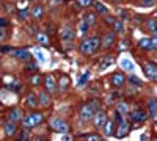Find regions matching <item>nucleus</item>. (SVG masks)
Masks as SVG:
<instances>
[{
	"label": "nucleus",
	"instance_id": "nucleus-36",
	"mask_svg": "<svg viewBox=\"0 0 157 141\" xmlns=\"http://www.w3.org/2000/svg\"><path fill=\"white\" fill-rule=\"evenodd\" d=\"M77 2H78V5H80V7H83V8L91 7V5H93V0H77Z\"/></svg>",
	"mask_w": 157,
	"mask_h": 141
},
{
	"label": "nucleus",
	"instance_id": "nucleus-23",
	"mask_svg": "<svg viewBox=\"0 0 157 141\" xmlns=\"http://www.w3.org/2000/svg\"><path fill=\"white\" fill-rule=\"evenodd\" d=\"M116 111L120 113V115H126V113H129V105L126 104V102H120V104H118Z\"/></svg>",
	"mask_w": 157,
	"mask_h": 141
},
{
	"label": "nucleus",
	"instance_id": "nucleus-16",
	"mask_svg": "<svg viewBox=\"0 0 157 141\" xmlns=\"http://www.w3.org/2000/svg\"><path fill=\"white\" fill-rule=\"evenodd\" d=\"M30 13L33 14V17L41 19L43 16H44V8L41 7V5H36V7H33V8H32V11H30Z\"/></svg>",
	"mask_w": 157,
	"mask_h": 141
},
{
	"label": "nucleus",
	"instance_id": "nucleus-19",
	"mask_svg": "<svg viewBox=\"0 0 157 141\" xmlns=\"http://www.w3.org/2000/svg\"><path fill=\"white\" fill-rule=\"evenodd\" d=\"M39 104L44 105V107H49V105H50V97H49L47 93H44V91L39 94Z\"/></svg>",
	"mask_w": 157,
	"mask_h": 141
},
{
	"label": "nucleus",
	"instance_id": "nucleus-26",
	"mask_svg": "<svg viewBox=\"0 0 157 141\" xmlns=\"http://www.w3.org/2000/svg\"><path fill=\"white\" fill-rule=\"evenodd\" d=\"M138 46L145 49V50H149V49H153V44H151V39H148V38H145V39H142L138 42Z\"/></svg>",
	"mask_w": 157,
	"mask_h": 141
},
{
	"label": "nucleus",
	"instance_id": "nucleus-49",
	"mask_svg": "<svg viewBox=\"0 0 157 141\" xmlns=\"http://www.w3.org/2000/svg\"><path fill=\"white\" fill-rule=\"evenodd\" d=\"M156 118H157V116H156Z\"/></svg>",
	"mask_w": 157,
	"mask_h": 141
},
{
	"label": "nucleus",
	"instance_id": "nucleus-30",
	"mask_svg": "<svg viewBox=\"0 0 157 141\" xmlns=\"http://www.w3.org/2000/svg\"><path fill=\"white\" fill-rule=\"evenodd\" d=\"M129 82H131L132 85H137V86H142L143 85V82L138 77H135V75H131V77H129Z\"/></svg>",
	"mask_w": 157,
	"mask_h": 141
},
{
	"label": "nucleus",
	"instance_id": "nucleus-43",
	"mask_svg": "<svg viewBox=\"0 0 157 141\" xmlns=\"http://www.w3.org/2000/svg\"><path fill=\"white\" fill-rule=\"evenodd\" d=\"M8 25V20L7 19H0V27H7Z\"/></svg>",
	"mask_w": 157,
	"mask_h": 141
},
{
	"label": "nucleus",
	"instance_id": "nucleus-28",
	"mask_svg": "<svg viewBox=\"0 0 157 141\" xmlns=\"http://www.w3.org/2000/svg\"><path fill=\"white\" fill-rule=\"evenodd\" d=\"M156 110H157V102L154 99L149 100V115L151 116H156Z\"/></svg>",
	"mask_w": 157,
	"mask_h": 141
},
{
	"label": "nucleus",
	"instance_id": "nucleus-5",
	"mask_svg": "<svg viewBox=\"0 0 157 141\" xmlns=\"http://www.w3.org/2000/svg\"><path fill=\"white\" fill-rule=\"evenodd\" d=\"M129 129H131V124H129L127 121H124V119H121L120 126H118V130H116V137L118 138L126 137V135L129 133Z\"/></svg>",
	"mask_w": 157,
	"mask_h": 141
},
{
	"label": "nucleus",
	"instance_id": "nucleus-32",
	"mask_svg": "<svg viewBox=\"0 0 157 141\" xmlns=\"http://www.w3.org/2000/svg\"><path fill=\"white\" fill-rule=\"evenodd\" d=\"M35 55H36V58H38L41 63H46V57H44V53L39 50V49H35Z\"/></svg>",
	"mask_w": 157,
	"mask_h": 141
},
{
	"label": "nucleus",
	"instance_id": "nucleus-22",
	"mask_svg": "<svg viewBox=\"0 0 157 141\" xmlns=\"http://www.w3.org/2000/svg\"><path fill=\"white\" fill-rule=\"evenodd\" d=\"M112 27H113V28H115V31H116V33H124V24H123V20L120 19V20H115V24L113 25H112Z\"/></svg>",
	"mask_w": 157,
	"mask_h": 141
},
{
	"label": "nucleus",
	"instance_id": "nucleus-21",
	"mask_svg": "<svg viewBox=\"0 0 157 141\" xmlns=\"http://www.w3.org/2000/svg\"><path fill=\"white\" fill-rule=\"evenodd\" d=\"M102 127H104V133H105V135H112V133H113V122L109 121V119L104 122Z\"/></svg>",
	"mask_w": 157,
	"mask_h": 141
},
{
	"label": "nucleus",
	"instance_id": "nucleus-4",
	"mask_svg": "<svg viewBox=\"0 0 157 141\" xmlns=\"http://www.w3.org/2000/svg\"><path fill=\"white\" fill-rule=\"evenodd\" d=\"M50 126L57 130V132H60V133H68V130H69L68 124H66L63 119H57V118L50 121Z\"/></svg>",
	"mask_w": 157,
	"mask_h": 141
},
{
	"label": "nucleus",
	"instance_id": "nucleus-48",
	"mask_svg": "<svg viewBox=\"0 0 157 141\" xmlns=\"http://www.w3.org/2000/svg\"><path fill=\"white\" fill-rule=\"evenodd\" d=\"M0 9H2V5H0Z\"/></svg>",
	"mask_w": 157,
	"mask_h": 141
},
{
	"label": "nucleus",
	"instance_id": "nucleus-9",
	"mask_svg": "<svg viewBox=\"0 0 157 141\" xmlns=\"http://www.w3.org/2000/svg\"><path fill=\"white\" fill-rule=\"evenodd\" d=\"M93 119H94V126L96 127H102L104 126V122L107 121V116H105V113L104 111H96L94 113V116H93Z\"/></svg>",
	"mask_w": 157,
	"mask_h": 141
},
{
	"label": "nucleus",
	"instance_id": "nucleus-31",
	"mask_svg": "<svg viewBox=\"0 0 157 141\" xmlns=\"http://www.w3.org/2000/svg\"><path fill=\"white\" fill-rule=\"evenodd\" d=\"M87 30H88V25L85 24V20H82V22L78 24V33H80V35H85Z\"/></svg>",
	"mask_w": 157,
	"mask_h": 141
},
{
	"label": "nucleus",
	"instance_id": "nucleus-45",
	"mask_svg": "<svg viewBox=\"0 0 157 141\" xmlns=\"http://www.w3.org/2000/svg\"><path fill=\"white\" fill-rule=\"evenodd\" d=\"M116 97H118V93H113V94H112V97H110V100H115Z\"/></svg>",
	"mask_w": 157,
	"mask_h": 141
},
{
	"label": "nucleus",
	"instance_id": "nucleus-13",
	"mask_svg": "<svg viewBox=\"0 0 157 141\" xmlns=\"http://www.w3.org/2000/svg\"><path fill=\"white\" fill-rule=\"evenodd\" d=\"M124 80L126 78H124V75H123V74H113V77H112V85L118 88V86L124 85Z\"/></svg>",
	"mask_w": 157,
	"mask_h": 141
},
{
	"label": "nucleus",
	"instance_id": "nucleus-24",
	"mask_svg": "<svg viewBox=\"0 0 157 141\" xmlns=\"http://www.w3.org/2000/svg\"><path fill=\"white\" fill-rule=\"evenodd\" d=\"M94 22H96V14H94V13H88L85 16V24L88 27H91V25H94Z\"/></svg>",
	"mask_w": 157,
	"mask_h": 141
},
{
	"label": "nucleus",
	"instance_id": "nucleus-27",
	"mask_svg": "<svg viewBox=\"0 0 157 141\" xmlns=\"http://www.w3.org/2000/svg\"><path fill=\"white\" fill-rule=\"evenodd\" d=\"M148 28H149V31L151 33H157V20L156 19H149L148 20Z\"/></svg>",
	"mask_w": 157,
	"mask_h": 141
},
{
	"label": "nucleus",
	"instance_id": "nucleus-41",
	"mask_svg": "<svg viewBox=\"0 0 157 141\" xmlns=\"http://www.w3.org/2000/svg\"><path fill=\"white\" fill-rule=\"evenodd\" d=\"M142 5H145V7H149V5H154V0H142Z\"/></svg>",
	"mask_w": 157,
	"mask_h": 141
},
{
	"label": "nucleus",
	"instance_id": "nucleus-3",
	"mask_svg": "<svg viewBox=\"0 0 157 141\" xmlns=\"http://www.w3.org/2000/svg\"><path fill=\"white\" fill-rule=\"evenodd\" d=\"M43 121V115L41 113H32V115H29L25 119H24V126L27 129H30V127H36L39 126Z\"/></svg>",
	"mask_w": 157,
	"mask_h": 141
},
{
	"label": "nucleus",
	"instance_id": "nucleus-47",
	"mask_svg": "<svg viewBox=\"0 0 157 141\" xmlns=\"http://www.w3.org/2000/svg\"><path fill=\"white\" fill-rule=\"evenodd\" d=\"M61 0H52V5H55V3H60Z\"/></svg>",
	"mask_w": 157,
	"mask_h": 141
},
{
	"label": "nucleus",
	"instance_id": "nucleus-39",
	"mask_svg": "<svg viewBox=\"0 0 157 141\" xmlns=\"http://www.w3.org/2000/svg\"><path fill=\"white\" fill-rule=\"evenodd\" d=\"M32 82H33V85H39V82H41V77H39V75H35V77L32 78Z\"/></svg>",
	"mask_w": 157,
	"mask_h": 141
},
{
	"label": "nucleus",
	"instance_id": "nucleus-25",
	"mask_svg": "<svg viewBox=\"0 0 157 141\" xmlns=\"http://www.w3.org/2000/svg\"><path fill=\"white\" fill-rule=\"evenodd\" d=\"M27 105H29V107H32V108H35V107L38 105L36 96L33 94V93H30V94H29V97H27Z\"/></svg>",
	"mask_w": 157,
	"mask_h": 141
},
{
	"label": "nucleus",
	"instance_id": "nucleus-29",
	"mask_svg": "<svg viewBox=\"0 0 157 141\" xmlns=\"http://www.w3.org/2000/svg\"><path fill=\"white\" fill-rule=\"evenodd\" d=\"M88 78H90V72H85V74H83L80 78H78V83H77V86H83V85L87 83V80H88Z\"/></svg>",
	"mask_w": 157,
	"mask_h": 141
},
{
	"label": "nucleus",
	"instance_id": "nucleus-34",
	"mask_svg": "<svg viewBox=\"0 0 157 141\" xmlns=\"http://www.w3.org/2000/svg\"><path fill=\"white\" fill-rule=\"evenodd\" d=\"M85 140L87 141H101V137H98L96 133H90V135H85Z\"/></svg>",
	"mask_w": 157,
	"mask_h": 141
},
{
	"label": "nucleus",
	"instance_id": "nucleus-10",
	"mask_svg": "<svg viewBox=\"0 0 157 141\" xmlns=\"http://www.w3.org/2000/svg\"><path fill=\"white\" fill-rule=\"evenodd\" d=\"M115 42V33H105L104 38H102V42H101V46L102 47H112Z\"/></svg>",
	"mask_w": 157,
	"mask_h": 141
},
{
	"label": "nucleus",
	"instance_id": "nucleus-44",
	"mask_svg": "<svg viewBox=\"0 0 157 141\" xmlns=\"http://www.w3.org/2000/svg\"><path fill=\"white\" fill-rule=\"evenodd\" d=\"M27 69H36V64H35V63H29V66H27Z\"/></svg>",
	"mask_w": 157,
	"mask_h": 141
},
{
	"label": "nucleus",
	"instance_id": "nucleus-38",
	"mask_svg": "<svg viewBox=\"0 0 157 141\" xmlns=\"http://www.w3.org/2000/svg\"><path fill=\"white\" fill-rule=\"evenodd\" d=\"M129 42L127 41H123V42H120V47H118V49H120V50H127V49H129Z\"/></svg>",
	"mask_w": 157,
	"mask_h": 141
},
{
	"label": "nucleus",
	"instance_id": "nucleus-2",
	"mask_svg": "<svg viewBox=\"0 0 157 141\" xmlns=\"http://www.w3.org/2000/svg\"><path fill=\"white\" fill-rule=\"evenodd\" d=\"M98 108H99V104H98L96 100H93L91 104H88V105H83V107L80 108V119H82L83 122L91 121Z\"/></svg>",
	"mask_w": 157,
	"mask_h": 141
},
{
	"label": "nucleus",
	"instance_id": "nucleus-17",
	"mask_svg": "<svg viewBox=\"0 0 157 141\" xmlns=\"http://www.w3.org/2000/svg\"><path fill=\"white\" fill-rule=\"evenodd\" d=\"M46 88L50 91V93H54V91L57 89V86H55V80H54V75H47V77H46Z\"/></svg>",
	"mask_w": 157,
	"mask_h": 141
},
{
	"label": "nucleus",
	"instance_id": "nucleus-1",
	"mask_svg": "<svg viewBox=\"0 0 157 141\" xmlns=\"http://www.w3.org/2000/svg\"><path fill=\"white\" fill-rule=\"evenodd\" d=\"M101 46V41L98 36H93V38H88V39H83L82 44H80V52L85 53V55H93L96 53V50Z\"/></svg>",
	"mask_w": 157,
	"mask_h": 141
},
{
	"label": "nucleus",
	"instance_id": "nucleus-7",
	"mask_svg": "<svg viewBox=\"0 0 157 141\" xmlns=\"http://www.w3.org/2000/svg\"><path fill=\"white\" fill-rule=\"evenodd\" d=\"M143 70H145V74H146L151 80H156V78H157V68L154 66V64L145 63V64H143Z\"/></svg>",
	"mask_w": 157,
	"mask_h": 141
},
{
	"label": "nucleus",
	"instance_id": "nucleus-46",
	"mask_svg": "<svg viewBox=\"0 0 157 141\" xmlns=\"http://www.w3.org/2000/svg\"><path fill=\"white\" fill-rule=\"evenodd\" d=\"M5 38V33H3V30H0V39H3Z\"/></svg>",
	"mask_w": 157,
	"mask_h": 141
},
{
	"label": "nucleus",
	"instance_id": "nucleus-6",
	"mask_svg": "<svg viewBox=\"0 0 157 141\" xmlns=\"http://www.w3.org/2000/svg\"><path fill=\"white\" fill-rule=\"evenodd\" d=\"M60 36H61V41L66 42V44L74 41V31H72L71 28H68V27H63V28H61Z\"/></svg>",
	"mask_w": 157,
	"mask_h": 141
},
{
	"label": "nucleus",
	"instance_id": "nucleus-11",
	"mask_svg": "<svg viewBox=\"0 0 157 141\" xmlns=\"http://www.w3.org/2000/svg\"><path fill=\"white\" fill-rule=\"evenodd\" d=\"M113 63H115L113 57H104L102 60H101V63H99V69H101V70H105L107 68H110Z\"/></svg>",
	"mask_w": 157,
	"mask_h": 141
},
{
	"label": "nucleus",
	"instance_id": "nucleus-15",
	"mask_svg": "<svg viewBox=\"0 0 157 141\" xmlns=\"http://www.w3.org/2000/svg\"><path fill=\"white\" fill-rule=\"evenodd\" d=\"M13 55L21 58V60H30V52L29 50H24V49H18V50H14Z\"/></svg>",
	"mask_w": 157,
	"mask_h": 141
},
{
	"label": "nucleus",
	"instance_id": "nucleus-14",
	"mask_svg": "<svg viewBox=\"0 0 157 141\" xmlns=\"http://www.w3.org/2000/svg\"><path fill=\"white\" fill-rule=\"evenodd\" d=\"M22 119V111L19 110V108H14V110L10 111V121L11 122H18Z\"/></svg>",
	"mask_w": 157,
	"mask_h": 141
},
{
	"label": "nucleus",
	"instance_id": "nucleus-33",
	"mask_svg": "<svg viewBox=\"0 0 157 141\" xmlns=\"http://www.w3.org/2000/svg\"><path fill=\"white\" fill-rule=\"evenodd\" d=\"M29 16H30V9L29 8H24V9H21V11H19V17L21 19H27Z\"/></svg>",
	"mask_w": 157,
	"mask_h": 141
},
{
	"label": "nucleus",
	"instance_id": "nucleus-35",
	"mask_svg": "<svg viewBox=\"0 0 157 141\" xmlns=\"http://www.w3.org/2000/svg\"><path fill=\"white\" fill-rule=\"evenodd\" d=\"M38 41L41 42V44H44V46H47V44H49L47 36H46V35H43V33H39V35H38Z\"/></svg>",
	"mask_w": 157,
	"mask_h": 141
},
{
	"label": "nucleus",
	"instance_id": "nucleus-42",
	"mask_svg": "<svg viewBox=\"0 0 157 141\" xmlns=\"http://www.w3.org/2000/svg\"><path fill=\"white\" fill-rule=\"evenodd\" d=\"M66 85H68V78H61V89H65Z\"/></svg>",
	"mask_w": 157,
	"mask_h": 141
},
{
	"label": "nucleus",
	"instance_id": "nucleus-37",
	"mask_svg": "<svg viewBox=\"0 0 157 141\" xmlns=\"http://www.w3.org/2000/svg\"><path fill=\"white\" fill-rule=\"evenodd\" d=\"M115 17H113V16H107V17H105V24H109V25H113L115 24Z\"/></svg>",
	"mask_w": 157,
	"mask_h": 141
},
{
	"label": "nucleus",
	"instance_id": "nucleus-8",
	"mask_svg": "<svg viewBox=\"0 0 157 141\" xmlns=\"http://www.w3.org/2000/svg\"><path fill=\"white\" fill-rule=\"evenodd\" d=\"M146 118H148V115L143 110H134L131 113V119L134 122H145V121H146Z\"/></svg>",
	"mask_w": 157,
	"mask_h": 141
},
{
	"label": "nucleus",
	"instance_id": "nucleus-40",
	"mask_svg": "<svg viewBox=\"0 0 157 141\" xmlns=\"http://www.w3.org/2000/svg\"><path fill=\"white\" fill-rule=\"evenodd\" d=\"M151 44H153V47H157V33L153 35V39H151Z\"/></svg>",
	"mask_w": 157,
	"mask_h": 141
},
{
	"label": "nucleus",
	"instance_id": "nucleus-20",
	"mask_svg": "<svg viewBox=\"0 0 157 141\" xmlns=\"http://www.w3.org/2000/svg\"><path fill=\"white\" fill-rule=\"evenodd\" d=\"M16 132V124L14 122H7V124H5V133H7V135H10V137H11V135H13Z\"/></svg>",
	"mask_w": 157,
	"mask_h": 141
},
{
	"label": "nucleus",
	"instance_id": "nucleus-18",
	"mask_svg": "<svg viewBox=\"0 0 157 141\" xmlns=\"http://www.w3.org/2000/svg\"><path fill=\"white\" fill-rule=\"evenodd\" d=\"M93 5H94V8H96V11H98L99 14H107V13H109V9L105 8V5H102L101 2H98V0H94Z\"/></svg>",
	"mask_w": 157,
	"mask_h": 141
},
{
	"label": "nucleus",
	"instance_id": "nucleus-12",
	"mask_svg": "<svg viewBox=\"0 0 157 141\" xmlns=\"http://www.w3.org/2000/svg\"><path fill=\"white\" fill-rule=\"evenodd\" d=\"M121 68L124 70H129V72H134V70H135V64H134L129 58H123L121 60Z\"/></svg>",
	"mask_w": 157,
	"mask_h": 141
}]
</instances>
